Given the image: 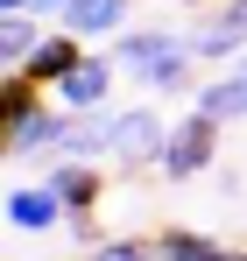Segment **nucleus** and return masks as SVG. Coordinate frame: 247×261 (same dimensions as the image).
I'll use <instances>...</instances> for the list:
<instances>
[{
	"label": "nucleus",
	"mask_w": 247,
	"mask_h": 261,
	"mask_svg": "<svg viewBox=\"0 0 247 261\" xmlns=\"http://www.w3.org/2000/svg\"><path fill=\"white\" fill-rule=\"evenodd\" d=\"M113 64H120L127 78H141L149 92H184L191 85V64H198V49L177 43L169 29H120L113 36Z\"/></svg>",
	"instance_id": "1"
},
{
	"label": "nucleus",
	"mask_w": 247,
	"mask_h": 261,
	"mask_svg": "<svg viewBox=\"0 0 247 261\" xmlns=\"http://www.w3.org/2000/svg\"><path fill=\"white\" fill-rule=\"evenodd\" d=\"M219 127H226V120H212V113H198V106H191V120H177V127H169L163 155H156V170H163L169 184L205 176V170H212V155H219Z\"/></svg>",
	"instance_id": "2"
},
{
	"label": "nucleus",
	"mask_w": 247,
	"mask_h": 261,
	"mask_svg": "<svg viewBox=\"0 0 247 261\" xmlns=\"http://www.w3.org/2000/svg\"><path fill=\"white\" fill-rule=\"evenodd\" d=\"M113 85H120L113 49H85L78 71H71L64 85H50V92H57V106H64V113H106V92H113Z\"/></svg>",
	"instance_id": "3"
},
{
	"label": "nucleus",
	"mask_w": 247,
	"mask_h": 261,
	"mask_svg": "<svg viewBox=\"0 0 247 261\" xmlns=\"http://www.w3.org/2000/svg\"><path fill=\"white\" fill-rule=\"evenodd\" d=\"M106 141H113V155H120V163H156V155H163V141H169V127H163V113L127 106V113H106Z\"/></svg>",
	"instance_id": "4"
},
{
	"label": "nucleus",
	"mask_w": 247,
	"mask_h": 261,
	"mask_svg": "<svg viewBox=\"0 0 247 261\" xmlns=\"http://www.w3.org/2000/svg\"><path fill=\"white\" fill-rule=\"evenodd\" d=\"M7 226L14 233H57V226H71V205L57 198V184H21V191H7Z\"/></svg>",
	"instance_id": "5"
},
{
	"label": "nucleus",
	"mask_w": 247,
	"mask_h": 261,
	"mask_svg": "<svg viewBox=\"0 0 247 261\" xmlns=\"http://www.w3.org/2000/svg\"><path fill=\"white\" fill-rule=\"evenodd\" d=\"M78 57H85V36H78V29H50V36L29 49V64H14V71H29L36 85H64V78L78 71Z\"/></svg>",
	"instance_id": "6"
},
{
	"label": "nucleus",
	"mask_w": 247,
	"mask_h": 261,
	"mask_svg": "<svg viewBox=\"0 0 247 261\" xmlns=\"http://www.w3.org/2000/svg\"><path fill=\"white\" fill-rule=\"evenodd\" d=\"M50 184H57V198L71 212H99V198H106V170L99 163H78V155H57L50 163Z\"/></svg>",
	"instance_id": "7"
},
{
	"label": "nucleus",
	"mask_w": 247,
	"mask_h": 261,
	"mask_svg": "<svg viewBox=\"0 0 247 261\" xmlns=\"http://www.w3.org/2000/svg\"><path fill=\"white\" fill-rule=\"evenodd\" d=\"M191 49H198V64H219V57H240L247 49V21L219 0L205 21H198V36H191Z\"/></svg>",
	"instance_id": "8"
},
{
	"label": "nucleus",
	"mask_w": 247,
	"mask_h": 261,
	"mask_svg": "<svg viewBox=\"0 0 247 261\" xmlns=\"http://www.w3.org/2000/svg\"><path fill=\"white\" fill-rule=\"evenodd\" d=\"M64 29H78L85 43L92 36H120L127 29V0H71L64 7Z\"/></svg>",
	"instance_id": "9"
},
{
	"label": "nucleus",
	"mask_w": 247,
	"mask_h": 261,
	"mask_svg": "<svg viewBox=\"0 0 247 261\" xmlns=\"http://www.w3.org/2000/svg\"><path fill=\"white\" fill-rule=\"evenodd\" d=\"M156 254L163 261H219L226 247H219L212 233H198V226H163V233H156Z\"/></svg>",
	"instance_id": "10"
},
{
	"label": "nucleus",
	"mask_w": 247,
	"mask_h": 261,
	"mask_svg": "<svg viewBox=\"0 0 247 261\" xmlns=\"http://www.w3.org/2000/svg\"><path fill=\"white\" fill-rule=\"evenodd\" d=\"M198 113H212V120H247V64L198 92Z\"/></svg>",
	"instance_id": "11"
},
{
	"label": "nucleus",
	"mask_w": 247,
	"mask_h": 261,
	"mask_svg": "<svg viewBox=\"0 0 247 261\" xmlns=\"http://www.w3.org/2000/svg\"><path fill=\"white\" fill-rule=\"evenodd\" d=\"M42 36H50V29H42L36 7H29V14H0V57H7V71H14V64H29V49H36Z\"/></svg>",
	"instance_id": "12"
},
{
	"label": "nucleus",
	"mask_w": 247,
	"mask_h": 261,
	"mask_svg": "<svg viewBox=\"0 0 247 261\" xmlns=\"http://www.w3.org/2000/svg\"><path fill=\"white\" fill-rule=\"evenodd\" d=\"M85 261H163V254H156V240H92Z\"/></svg>",
	"instance_id": "13"
},
{
	"label": "nucleus",
	"mask_w": 247,
	"mask_h": 261,
	"mask_svg": "<svg viewBox=\"0 0 247 261\" xmlns=\"http://www.w3.org/2000/svg\"><path fill=\"white\" fill-rule=\"evenodd\" d=\"M71 240H85V247H92V240H99V219H92V212H71Z\"/></svg>",
	"instance_id": "14"
},
{
	"label": "nucleus",
	"mask_w": 247,
	"mask_h": 261,
	"mask_svg": "<svg viewBox=\"0 0 247 261\" xmlns=\"http://www.w3.org/2000/svg\"><path fill=\"white\" fill-rule=\"evenodd\" d=\"M64 7H71V0H36V14H42V21H64Z\"/></svg>",
	"instance_id": "15"
},
{
	"label": "nucleus",
	"mask_w": 247,
	"mask_h": 261,
	"mask_svg": "<svg viewBox=\"0 0 247 261\" xmlns=\"http://www.w3.org/2000/svg\"><path fill=\"white\" fill-rule=\"evenodd\" d=\"M29 7H36V0H0V14H29Z\"/></svg>",
	"instance_id": "16"
},
{
	"label": "nucleus",
	"mask_w": 247,
	"mask_h": 261,
	"mask_svg": "<svg viewBox=\"0 0 247 261\" xmlns=\"http://www.w3.org/2000/svg\"><path fill=\"white\" fill-rule=\"evenodd\" d=\"M219 261H247V247H226V254H219Z\"/></svg>",
	"instance_id": "17"
},
{
	"label": "nucleus",
	"mask_w": 247,
	"mask_h": 261,
	"mask_svg": "<svg viewBox=\"0 0 247 261\" xmlns=\"http://www.w3.org/2000/svg\"><path fill=\"white\" fill-rule=\"evenodd\" d=\"M177 7H219V0H177Z\"/></svg>",
	"instance_id": "18"
}]
</instances>
